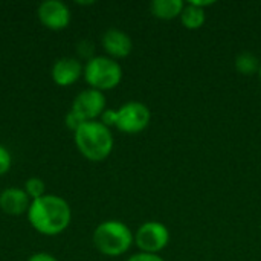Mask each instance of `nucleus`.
Returning <instances> with one entry per match:
<instances>
[{"mask_svg":"<svg viewBox=\"0 0 261 261\" xmlns=\"http://www.w3.org/2000/svg\"><path fill=\"white\" fill-rule=\"evenodd\" d=\"M29 225L41 236L54 237L64 232L72 222V208L63 197L46 194L31 202L28 210Z\"/></svg>","mask_w":261,"mask_h":261,"instance_id":"f257e3e1","label":"nucleus"},{"mask_svg":"<svg viewBox=\"0 0 261 261\" xmlns=\"http://www.w3.org/2000/svg\"><path fill=\"white\" fill-rule=\"evenodd\" d=\"M73 141L78 151L90 162L106 161L115 147L112 130L101 121L84 122L75 133Z\"/></svg>","mask_w":261,"mask_h":261,"instance_id":"f03ea898","label":"nucleus"},{"mask_svg":"<svg viewBox=\"0 0 261 261\" xmlns=\"http://www.w3.org/2000/svg\"><path fill=\"white\" fill-rule=\"evenodd\" d=\"M95 249L106 257H121L135 243V232L121 220L99 223L92 236Z\"/></svg>","mask_w":261,"mask_h":261,"instance_id":"7ed1b4c3","label":"nucleus"},{"mask_svg":"<svg viewBox=\"0 0 261 261\" xmlns=\"http://www.w3.org/2000/svg\"><path fill=\"white\" fill-rule=\"evenodd\" d=\"M83 76L90 89L104 93L106 90H113L121 84L122 67L116 60L107 55H95L86 61Z\"/></svg>","mask_w":261,"mask_h":261,"instance_id":"20e7f679","label":"nucleus"},{"mask_svg":"<svg viewBox=\"0 0 261 261\" xmlns=\"http://www.w3.org/2000/svg\"><path fill=\"white\" fill-rule=\"evenodd\" d=\"M151 122V110L139 101H128L116 109L115 128L125 135L142 133Z\"/></svg>","mask_w":261,"mask_h":261,"instance_id":"39448f33","label":"nucleus"},{"mask_svg":"<svg viewBox=\"0 0 261 261\" xmlns=\"http://www.w3.org/2000/svg\"><path fill=\"white\" fill-rule=\"evenodd\" d=\"M170 229L158 220L144 222L135 231V245L139 252L145 254L159 255V252H162L170 245Z\"/></svg>","mask_w":261,"mask_h":261,"instance_id":"423d86ee","label":"nucleus"},{"mask_svg":"<svg viewBox=\"0 0 261 261\" xmlns=\"http://www.w3.org/2000/svg\"><path fill=\"white\" fill-rule=\"evenodd\" d=\"M70 110L75 112L84 122L98 121L102 116V113L107 110L106 95L90 87L84 89L75 96Z\"/></svg>","mask_w":261,"mask_h":261,"instance_id":"0eeeda50","label":"nucleus"},{"mask_svg":"<svg viewBox=\"0 0 261 261\" xmlns=\"http://www.w3.org/2000/svg\"><path fill=\"white\" fill-rule=\"evenodd\" d=\"M37 17L40 23L50 31H63L70 24V9L64 2L46 0L40 3L37 9Z\"/></svg>","mask_w":261,"mask_h":261,"instance_id":"6e6552de","label":"nucleus"},{"mask_svg":"<svg viewBox=\"0 0 261 261\" xmlns=\"http://www.w3.org/2000/svg\"><path fill=\"white\" fill-rule=\"evenodd\" d=\"M101 44L104 52L107 54V57L113 58V60H122L127 58L132 50H133V40L132 37L124 32L122 29L118 28H110L102 34L101 38Z\"/></svg>","mask_w":261,"mask_h":261,"instance_id":"1a4fd4ad","label":"nucleus"},{"mask_svg":"<svg viewBox=\"0 0 261 261\" xmlns=\"http://www.w3.org/2000/svg\"><path fill=\"white\" fill-rule=\"evenodd\" d=\"M84 73V66L78 58L61 57L58 58L50 70L52 81L60 87H69L75 84Z\"/></svg>","mask_w":261,"mask_h":261,"instance_id":"9d476101","label":"nucleus"},{"mask_svg":"<svg viewBox=\"0 0 261 261\" xmlns=\"http://www.w3.org/2000/svg\"><path fill=\"white\" fill-rule=\"evenodd\" d=\"M31 199L24 193L23 188H6L0 193V210L12 217L28 214V210L31 206Z\"/></svg>","mask_w":261,"mask_h":261,"instance_id":"9b49d317","label":"nucleus"},{"mask_svg":"<svg viewBox=\"0 0 261 261\" xmlns=\"http://www.w3.org/2000/svg\"><path fill=\"white\" fill-rule=\"evenodd\" d=\"M185 5L182 0H154L150 5V12L159 20H174L180 17Z\"/></svg>","mask_w":261,"mask_h":261,"instance_id":"f8f14e48","label":"nucleus"},{"mask_svg":"<svg viewBox=\"0 0 261 261\" xmlns=\"http://www.w3.org/2000/svg\"><path fill=\"white\" fill-rule=\"evenodd\" d=\"M179 18H180V23L184 28H187L190 31H196L205 24L206 12H205V9H200L197 6H194L193 3H188V5H185Z\"/></svg>","mask_w":261,"mask_h":261,"instance_id":"ddd939ff","label":"nucleus"},{"mask_svg":"<svg viewBox=\"0 0 261 261\" xmlns=\"http://www.w3.org/2000/svg\"><path fill=\"white\" fill-rule=\"evenodd\" d=\"M234 66H236L239 73H242L245 76H252V75H258L261 61L254 52L243 50L236 57Z\"/></svg>","mask_w":261,"mask_h":261,"instance_id":"4468645a","label":"nucleus"},{"mask_svg":"<svg viewBox=\"0 0 261 261\" xmlns=\"http://www.w3.org/2000/svg\"><path fill=\"white\" fill-rule=\"evenodd\" d=\"M24 193L29 196L31 200H37L43 196H46V184L43 179L40 177H29L26 182H24Z\"/></svg>","mask_w":261,"mask_h":261,"instance_id":"2eb2a0df","label":"nucleus"},{"mask_svg":"<svg viewBox=\"0 0 261 261\" xmlns=\"http://www.w3.org/2000/svg\"><path fill=\"white\" fill-rule=\"evenodd\" d=\"M12 167V156L9 153V150L0 144V176H5Z\"/></svg>","mask_w":261,"mask_h":261,"instance_id":"dca6fc26","label":"nucleus"},{"mask_svg":"<svg viewBox=\"0 0 261 261\" xmlns=\"http://www.w3.org/2000/svg\"><path fill=\"white\" fill-rule=\"evenodd\" d=\"M64 124H66V127L70 130V132H76L83 124H84V121L75 113V112H72V110H69V113L66 115V118H64Z\"/></svg>","mask_w":261,"mask_h":261,"instance_id":"f3484780","label":"nucleus"},{"mask_svg":"<svg viewBox=\"0 0 261 261\" xmlns=\"http://www.w3.org/2000/svg\"><path fill=\"white\" fill-rule=\"evenodd\" d=\"M127 261H165L161 255H154V254H145V252H138L133 254L132 257H128Z\"/></svg>","mask_w":261,"mask_h":261,"instance_id":"a211bd4d","label":"nucleus"},{"mask_svg":"<svg viewBox=\"0 0 261 261\" xmlns=\"http://www.w3.org/2000/svg\"><path fill=\"white\" fill-rule=\"evenodd\" d=\"M28 261H58L57 257H54L52 254H47V252H35L32 254Z\"/></svg>","mask_w":261,"mask_h":261,"instance_id":"6ab92c4d","label":"nucleus"},{"mask_svg":"<svg viewBox=\"0 0 261 261\" xmlns=\"http://www.w3.org/2000/svg\"><path fill=\"white\" fill-rule=\"evenodd\" d=\"M190 3H193L194 6H197V8H200V9H205V8H208V6H213V5H214L213 0H193V2H190Z\"/></svg>","mask_w":261,"mask_h":261,"instance_id":"aec40b11","label":"nucleus"},{"mask_svg":"<svg viewBox=\"0 0 261 261\" xmlns=\"http://www.w3.org/2000/svg\"><path fill=\"white\" fill-rule=\"evenodd\" d=\"M258 78H260V81H261V66H260V70H258Z\"/></svg>","mask_w":261,"mask_h":261,"instance_id":"412c9836","label":"nucleus"}]
</instances>
